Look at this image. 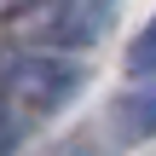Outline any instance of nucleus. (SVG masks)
Returning a JSON list of instances; mask_svg holds the SVG:
<instances>
[{
  "label": "nucleus",
  "instance_id": "1",
  "mask_svg": "<svg viewBox=\"0 0 156 156\" xmlns=\"http://www.w3.org/2000/svg\"><path fill=\"white\" fill-rule=\"evenodd\" d=\"M110 0H17L0 17V35L23 52H87L110 29Z\"/></svg>",
  "mask_w": 156,
  "mask_h": 156
},
{
  "label": "nucleus",
  "instance_id": "2",
  "mask_svg": "<svg viewBox=\"0 0 156 156\" xmlns=\"http://www.w3.org/2000/svg\"><path fill=\"white\" fill-rule=\"evenodd\" d=\"M75 87H81V69L64 64V52H23L17 46V58L0 69V93L23 110H41V116L64 110Z\"/></svg>",
  "mask_w": 156,
  "mask_h": 156
},
{
  "label": "nucleus",
  "instance_id": "3",
  "mask_svg": "<svg viewBox=\"0 0 156 156\" xmlns=\"http://www.w3.org/2000/svg\"><path fill=\"white\" fill-rule=\"evenodd\" d=\"M122 122L133 133H156V69H145V87H133L122 98Z\"/></svg>",
  "mask_w": 156,
  "mask_h": 156
},
{
  "label": "nucleus",
  "instance_id": "4",
  "mask_svg": "<svg viewBox=\"0 0 156 156\" xmlns=\"http://www.w3.org/2000/svg\"><path fill=\"white\" fill-rule=\"evenodd\" d=\"M12 145H17V116H12V98L0 93V156L12 151Z\"/></svg>",
  "mask_w": 156,
  "mask_h": 156
}]
</instances>
